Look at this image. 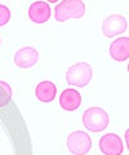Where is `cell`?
Wrapping results in <instances>:
<instances>
[{
  "label": "cell",
  "instance_id": "9",
  "mask_svg": "<svg viewBox=\"0 0 129 155\" xmlns=\"http://www.w3.org/2000/svg\"><path fill=\"white\" fill-rule=\"evenodd\" d=\"M82 104V96L75 89H65L60 96V105L66 111H75Z\"/></svg>",
  "mask_w": 129,
  "mask_h": 155
},
{
  "label": "cell",
  "instance_id": "7",
  "mask_svg": "<svg viewBox=\"0 0 129 155\" xmlns=\"http://www.w3.org/2000/svg\"><path fill=\"white\" fill-rule=\"evenodd\" d=\"M39 60V53L31 47H25L20 49L14 56V64L21 69H30Z\"/></svg>",
  "mask_w": 129,
  "mask_h": 155
},
{
  "label": "cell",
  "instance_id": "13",
  "mask_svg": "<svg viewBox=\"0 0 129 155\" xmlns=\"http://www.w3.org/2000/svg\"><path fill=\"white\" fill-rule=\"evenodd\" d=\"M9 19H11V11L5 5L0 4V26L7 25Z\"/></svg>",
  "mask_w": 129,
  "mask_h": 155
},
{
  "label": "cell",
  "instance_id": "11",
  "mask_svg": "<svg viewBox=\"0 0 129 155\" xmlns=\"http://www.w3.org/2000/svg\"><path fill=\"white\" fill-rule=\"evenodd\" d=\"M56 93H57L56 85L48 80L39 83L35 89V94L37 100L41 101V102H52L56 97Z\"/></svg>",
  "mask_w": 129,
  "mask_h": 155
},
{
  "label": "cell",
  "instance_id": "12",
  "mask_svg": "<svg viewBox=\"0 0 129 155\" xmlns=\"http://www.w3.org/2000/svg\"><path fill=\"white\" fill-rule=\"evenodd\" d=\"M12 98V89L5 81H0V107L7 106L11 102Z\"/></svg>",
  "mask_w": 129,
  "mask_h": 155
},
{
  "label": "cell",
  "instance_id": "10",
  "mask_svg": "<svg viewBox=\"0 0 129 155\" xmlns=\"http://www.w3.org/2000/svg\"><path fill=\"white\" fill-rule=\"evenodd\" d=\"M110 56L118 62H124L129 57V39L120 38L110 45Z\"/></svg>",
  "mask_w": 129,
  "mask_h": 155
},
{
  "label": "cell",
  "instance_id": "1",
  "mask_svg": "<svg viewBox=\"0 0 129 155\" xmlns=\"http://www.w3.org/2000/svg\"><path fill=\"white\" fill-rule=\"evenodd\" d=\"M85 13V5L82 0H63L56 7V19L65 22L70 18H82Z\"/></svg>",
  "mask_w": 129,
  "mask_h": 155
},
{
  "label": "cell",
  "instance_id": "3",
  "mask_svg": "<svg viewBox=\"0 0 129 155\" xmlns=\"http://www.w3.org/2000/svg\"><path fill=\"white\" fill-rule=\"evenodd\" d=\"M92 67L87 62H78L66 72V80L67 83L75 87H85L92 79Z\"/></svg>",
  "mask_w": 129,
  "mask_h": 155
},
{
  "label": "cell",
  "instance_id": "4",
  "mask_svg": "<svg viewBox=\"0 0 129 155\" xmlns=\"http://www.w3.org/2000/svg\"><path fill=\"white\" fill-rule=\"evenodd\" d=\"M92 147V140L83 130H75L67 137V149L74 155H85Z\"/></svg>",
  "mask_w": 129,
  "mask_h": 155
},
{
  "label": "cell",
  "instance_id": "8",
  "mask_svg": "<svg viewBox=\"0 0 129 155\" xmlns=\"http://www.w3.org/2000/svg\"><path fill=\"white\" fill-rule=\"evenodd\" d=\"M28 17L35 23H44L50 17L49 4L45 2H35L28 8Z\"/></svg>",
  "mask_w": 129,
  "mask_h": 155
},
{
  "label": "cell",
  "instance_id": "5",
  "mask_svg": "<svg viewBox=\"0 0 129 155\" xmlns=\"http://www.w3.org/2000/svg\"><path fill=\"white\" fill-rule=\"evenodd\" d=\"M127 30V19L120 14H111L102 23V31L105 36L112 38Z\"/></svg>",
  "mask_w": 129,
  "mask_h": 155
},
{
  "label": "cell",
  "instance_id": "2",
  "mask_svg": "<svg viewBox=\"0 0 129 155\" xmlns=\"http://www.w3.org/2000/svg\"><path fill=\"white\" fill-rule=\"evenodd\" d=\"M83 124L92 132H101L108 125V114L101 107H90L83 114Z\"/></svg>",
  "mask_w": 129,
  "mask_h": 155
},
{
  "label": "cell",
  "instance_id": "6",
  "mask_svg": "<svg viewBox=\"0 0 129 155\" xmlns=\"http://www.w3.org/2000/svg\"><path fill=\"white\" fill-rule=\"evenodd\" d=\"M99 149L105 155H121L124 146L119 136L114 133L103 134L99 140Z\"/></svg>",
  "mask_w": 129,
  "mask_h": 155
}]
</instances>
